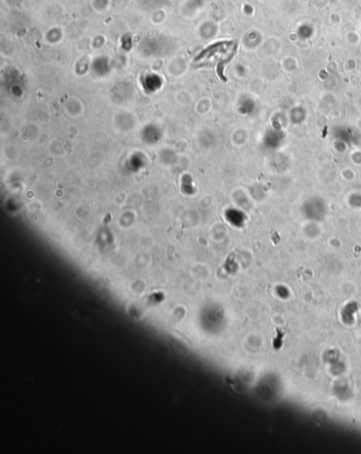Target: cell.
<instances>
[{"label":"cell","instance_id":"1","mask_svg":"<svg viewBox=\"0 0 361 454\" xmlns=\"http://www.w3.org/2000/svg\"><path fill=\"white\" fill-rule=\"evenodd\" d=\"M236 52V43L234 42H218L205 50L195 57V64L200 65H217L221 69L226 63L230 62Z\"/></svg>","mask_w":361,"mask_h":454}]
</instances>
